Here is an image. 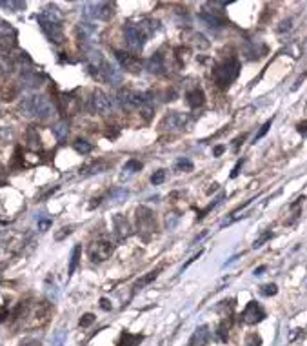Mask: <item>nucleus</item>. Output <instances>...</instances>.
<instances>
[{"label": "nucleus", "instance_id": "dca6fc26", "mask_svg": "<svg viewBox=\"0 0 307 346\" xmlns=\"http://www.w3.org/2000/svg\"><path fill=\"white\" fill-rule=\"evenodd\" d=\"M185 99H187V104H189L191 108H200V106H204V102H206L204 91H202L200 88L189 90L187 91V95H185Z\"/></svg>", "mask_w": 307, "mask_h": 346}, {"label": "nucleus", "instance_id": "a878e982", "mask_svg": "<svg viewBox=\"0 0 307 346\" xmlns=\"http://www.w3.org/2000/svg\"><path fill=\"white\" fill-rule=\"evenodd\" d=\"M276 292H278V288H276V284H273V282H269V284H264V286L260 288V293H262V295H265V297L276 295Z\"/></svg>", "mask_w": 307, "mask_h": 346}, {"label": "nucleus", "instance_id": "9d476101", "mask_svg": "<svg viewBox=\"0 0 307 346\" xmlns=\"http://www.w3.org/2000/svg\"><path fill=\"white\" fill-rule=\"evenodd\" d=\"M264 319H265V312L256 301H251L245 306L244 312H242V321H244L245 325H256V323H260V321Z\"/></svg>", "mask_w": 307, "mask_h": 346}, {"label": "nucleus", "instance_id": "412c9836", "mask_svg": "<svg viewBox=\"0 0 307 346\" xmlns=\"http://www.w3.org/2000/svg\"><path fill=\"white\" fill-rule=\"evenodd\" d=\"M73 148L78 151V153H82V155H85V153H89L91 149H93V146H91L87 140H84V138H77L73 142Z\"/></svg>", "mask_w": 307, "mask_h": 346}, {"label": "nucleus", "instance_id": "58836bf2", "mask_svg": "<svg viewBox=\"0 0 307 346\" xmlns=\"http://www.w3.org/2000/svg\"><path fill=\"white\" fill-rule=\"evenodd\" d=\"M100 306L104 310H111V304H109V301H107V299H100Z\"/></svg>", "mask_w": 307, "mask_h": 346}, {"label": "nucleus", "instance_id": "473e14b6", "mask_svg": "<svg viewBox=\"0 0 307 346\" xmlns=\"http://www.w3.org/2000/svg\"><path fill=\"white\" fill-rule=\"evenodd\" d=\"M113 195H115V201H113V203H122L124 199L127 197V192H126V190H117Z\"/></svg>", "mask_w": 307, "mask_h": 346}, {"label": "nucleus", "instance_id": "2eb2a0df", "mask_svg": "<svg viewBox=\"0 0 307 346\" xmlns=\"http://www.w3.org/2000/svg\"><path fill=\"white\" fill-rule=\"evenodd\" d=\"M209 337H211V332H209V326L202 325L198 326L193 336L189 339V346H206L209 343Z\"/></svg>", "mask_w": 307, "mask_h": 346}, {"label": "nucleus", "instance_id": "2f4dec72", "mask_svg": "<svg viewBox=\"0 0 307 346\" xmlns=\"http://www.w3.org/2000/svg\"><path fill=\"white\" fill-rule=\"evenodd\" d=\"M262 345V339H260L256 334H253V336H249L247 337V341H245V346H260Z\"/></svg>", "mask_w": 307, "mask_h": 346}, {"label": "nucleus", "instance_id": "f03ea898", "mask_svg": "<svg viewBox=\"0 0 307 346\" xmlns=\"http://www.w3.org/2000/svg\"><path fill=\"white\" fill-rule=\"evenodd\" d=\"M238 73H240V62L236 59H229L213 69V80L218 84V88H228L231 82L236 80Z\"/></svg>", "mask_w": 307, "mask_h": 346}, {"label": "nucleus", "instance_id": "9b49d317", "mask_svg": "<svg viewBox=\"0 0 307 346\" xmlns=\"http://www.w3.org/2000/svg\"><path fill=\"white\" fill-rule=\"evenodd\" d=\"M115 57L120 62V66L124 69H127V71H131V73H138L140 68H142V60L135 57V55L124 53V51H115Z\"/></svg>", "mask_w": 307, "mask_h": 346}, {"label": "nucleus", "instance_id": "f257e3e1", "mask_svg": "<svg viewBox=\"0 0 307 346\" xmlns=\"http://www.w3.org/2000/svg\"><path fill=\"white\" fill-rule=\"evenodd\" d=\"M20 112L26 117H38V118H48L53 113V106L51 102L42 95L35 97H26L20 102Z\"/></svg>", "mask_w": 307, "mask_h": 346}, {"label": "nucleus", "instance_id": "bb28decb", "mask_svg": "<svg viewBox=\"0 0 307 346\" xmlns=\"http://www.w3.org/2000/svg\"><path fill=\"white\" fill-rule=\"evenodd\" d=\"M176 170H178V171H191V170H193V162H191L189 159L182 157V159L176 162Z\"/></svg>", "mask_w": 307, "mask_h": 346}, {"label": "nucleus", "instance_id": "c756f323", "mask_svg": "<svg viewBox=\"0 0 307 346\" xmlns=\"http://www.w3.org/2000/svg\"><path fill=\"white\" fill-rule=\"evenodd\" d=\"M93 321H95V315L85 314V315H82V319H80V326H82V328H87L89 325H93Z\"/></svg>", "mask_w": 307, "mask_h": 346}, {"label": "nucleus", "instance_id": "c9c22d12", "mask_svg": "<svg viewBox=\"0 0 307 346\" xmlns=\"http://www.w3.org/2000/svg\"><path fill=\"white\" fill-rule=\"evenodd\" d=\"M224 149H226V146H217V148L213 149V155H215V157H220V155L224 153Z\"/></svg>", "mask_w": 307, "mask_h": 346}, {"label": "nucleus", "instance_id": "f704fd0d", "mask_svg": "<svg viewBox=\"0 0 307 346\" xmlns=\"http://www.w3.org/2000/svg\"><path fill=\"white\" fill-rule=\"evenodd\" d=\"M242 164H244V160H238V162H236V166H234V170L231 171V179H234V177L238 175V171H240V168H242Z\"/></svg>", "mask_w": 307, "mask_h": 346}, {"label": "nucleus", "instance_id": "4468645a", "mask_svg": "<svg viewBox=\"0 0 307 346\" xmlns=\"http://www.w3.org/2000/svg\"><path fill=\"white\" fill-rule=\"evenodd\" d=\"M185 120H187V117H185L184 113L173 112L169 115H165L164 120L160 122V126L165 129H180L185 126Z\"/></svg>", "mask_w": 307, "mask_h": 346}, {"label": "nucleus", "instance_id": "ea45409f", "mask_svg": "<svg viewBox=\"0 0 307 346\" xmlns=\"http://www.w3.org/2000/svg\"><path fill=\"white\" fill-rule=\"evenodd\" d=\"M62 230H64L62 233H57V235H55V237H57V240H60V239H62L64 235H69V233H71V230H69V228H62Z\"/></svg>", "mask_w": 307, "mask_h": 346}, {"label": "nucleus", "instance_id": "79ce46f5", "mask_svg": "<svg viewBox=\"0 0 307 346\" xmlns=\"http://www.w3.org/2000/svg\"><path fill=\"white\" fill-rule=\"evenodd\" d=\"M262 272H265V266H260L254 270V275H262Z\"/></svg>", "mask_w": 307, "mask_h": 346}, {"label": "nucleus", "instance_id": "72a5a7b5", "mask_svg": "<svg viewBox=\"0 0 307 346\" xmlns=\"http://www.w3.org/2000/svg\"><path fill=\"white\" fill-rule=\"evenodd\" d=\"M7 317H9V310H7L5 304H2V306H0V323H4Z\"/></svg>", "mask_w": 307, "mask_h": 346}, {"label": "nucleus", "instance_id": "cd10ccee", "mask_svg": "<svg viewBox=\"0 0 307 346\" xmlns=\"http://www.w3.org/2000/svg\"><path fill=\"white\" fill-rule=\"evenodd\" d=\"M271 237H273V233H271V231H265V233H262L258 239L253 242V248H254V250H256V248H262V246H264L265 242L271 239Z\"/></svg>", "mask_w": 307, "mask_h": 346}, {"label": "nucleus", "instance_id": "1a4fd4ad", "mask_svg": "<svg viewBox=\"0 0 307 346\" xmlns=\"http://www.w3.org/2000/svg\"><path fill=\"white\" fill-rule=\"evenodd\" d=\"M85 15L89 18H98V20H107L113 16V5L109 2H96V4H85L84 5Z\"/></svg>", "mask_w": 307, "mask_h": 346}, {"label": "nucleus", "instance_id": "c85d7f7f", "mask_svg": "<svg viewBox=\"0 0 307 346\" xmlns=\"http://www.w3.org/2000/svg\"><path fill=\"white\" fill-rule=\"evenodd\" d=\"M165 181V170H158V171H154L153 177H151V182H153L154 186H158V184H162V182Z\"/></svg>", "mask_w": 307, "mask_h": 346}, {"label": "nucleus", "instance_id": "7ed1b4c3", "mask_svg": "<svg viewBox=\"0 0 307 346\" xmlns=\"http://www.w3.org/2000/svg\"><path fill=\"white\" fill-rule=\"evenodd\" d=\"M118 102L120 106L126 108V110H142L146 104H148V95L146 93H140V91L135 90H122L118 93Z\"/></svg>", "mask_w": 307, "mask_h": 346}, {"label": "nucleus", "instance_id": "5701e85b", "mask_svg": "<svg viewBox=\"0 0 307 346\" xmlns=\"http://www.w3.org/2000/svg\"><path fill=\"white\" fill-rule=\"evenodd\" d=\"M78 259H80V246H75L73 253H71V261H69V273L68 275H71V273L77 270V266H78Z\"/></svg>", "mask_w": 307, "mask_h": 346}, {"label": "nucleus", "instance_id": "a19ab883", "mask_svg": "<svg viewBox=\"0 0 307 346\" xmlns=\"http://www.w3.org/2000/svg\"><path fill=\"white\" fill-rule=\"evenodd\" d=\"M244 138H245V135H242V137H238V138H236V140H234V144H233V149H238L240 142H242V140H244Z\"/></svg>", "mask_w": 307, "mask_h": 346}, {"label": "nucleus", "instance_id": "a211bd4d", "mask_svg": "<svg viewBox=\"0 0 307 346\" xmlns=\"http://www.w3.org/2000/svg\"><path fill=\"white\" fill-rule=\"evenodd\" d=\"M144 341L142 336H135V334H129V332H124L120 336V341H118L117 346H138Z\"/></svg>", "mask_w": 307, "mask_h": 346}, {"label": "nucleus", "instance_id": "f3484780", "mask_svg": "<svg viewBox=\"0 0 307 346\" xmlns=\"http://www.w3.org/2000/svg\"><path fill=\"white\" fill-rule=\"evenodd\" d=\"M148 69L151 71V73H164L165 64H164V59H162V55H160V53L153 55V57L148 60Z\"/></svg>", "mask_w": 307, "mask_h": 346}, {"label": "nucleus", "instance_id": "b1692460", "mask_svg": "<svg viewBox=\"0 0 307 346\" xmlns=\"http://www.w3.org/2000/svg\"><path fill=\"white\" fill-rule=\"evenodd\" d=\"M140 170H142V162H140V160L131 159L124 164V171H126V173H137V171H140Z\"/></svg>", "mask_w": 307, "mask_h": 346}, {"label": "nucleus", "instance_id": "0eeeda50", "mask_svg": "<svg viewBox=\"0 0 307 346\" xmlns=\"http://www.w3.org/2000/svg\"><path fill=\"white\" fill-rule=\"evenodd\" d=\"M113 251H115V246L111 242L98 240V242H93L89 246V259L93 262H104L113 255Z\"/></svg>", "mask_w": 307, "mask_h": 346}, {"label": "nucleus", "instance_id": "39448f33", "mask_svg": "<svg viewBox=\"0 0 307 346\" xmlns=\"http://www.w3.org/2000/svg\"><path fill=\"white\" fill-rule=\"evenodd\" d=\"M89 108L91 112L100 113V115H106L115 108V99H111L109 95H106L104 91H93V95L89 99Z\"/></svg>", "mask_w": 307, "mask_h": 346}, {"label": "nucleus", "instance_id": "ddd939ff", "mask_svg": "<svg viewBox=\"0 0 307 346\" xmlns=\"http://www.w3.org/2000/svg\"><path fill=\"white\" fill-rule=\"evenodd\" d=\"M202 18V20L206 22L209 27H217V29H220V27L226 26V18H224L222 15H220V11H209V9H202L200 11V15H198Z\"/></svg>", "mask_w": 307, "mask_h": 346}, {"label": "nucleus", "instance_id": "7c9ffc66", "mask_svg": "<svg viewBox=\"0 0 307 346\" xmlns=\"http://www.w3.org/2000/svg\"><path fill=\"white\" fill-rule=\"evenodd\" d=\"M271 122H273V118H271V120H267V122L264 124V126H262V129H260L258 133H256V137H254V142H256V140H260V138L264 137L265 133H267V131H269V128H271Z\"/></svg>", "mask_w": 307, "mask_h": 346}, {"label": "nucleus", "instance_id": "4be33fe9", "mask_svg": "<svg viewBox=\"0 0 307 346\" xmlns=\"http://www.w3.org/2000/svg\"><path fill=\"white\" fill-rule=\"evenodd\" d=\"M158 272H160V270H154V272H149L148 275H144L142 279H138V281L135 282V288L138 290V288H144L146 284H149V282H153L154 279L158 277Z\"/></svg>", "mask_w": 307, "mask_h": 346}, {"label": "nucleus", "instance_id": "393cba45", "mask_svg": "<svg viewBox=\"0 0 307 346\" xmlns=\"http://www.w3.org/2000/svg\"><path fill=\"white\" fill-rule=\"evenodd\" d=\"M228 330H229V323H228V321H222V323H220V326H218V332H217L218 339H220L222 343L228 341Z\"/></svg>", "mask_w": 307, "mask_h": 346}, {"label": "nucleus", "instance_id": "423d86ee", "mask_svg": "<svg viewBox=\"0 0 307 346\" xmlns=\"http://www.w3.org/2000/svg\"><path fill=\"white\" fill-rule=\"evenodd\" d=\"M37 22L40 29L44 31V35L51 40V42H62V26H60V22H53V20H48V18H44L42 15H37Z\"/></svg>", "mask_w": 307, "mask_h": 346}, {"label": "nucleus", "instance_id": "f8f14e48", "mask_svg": "<svg viewBox=\"0 0 307 346\" xmlns=\"http://www.w3.org/2000/svg\"><path fill=\"white\" fill-rule=\"evenodd\" d=\"M182 38H184L187 44H191V46H195V48H198V49H207V48H209V40H207L202 33L195 31V29H185L184 35H182Z\"/></svg>", "mask_w": 307, "mask_h": 346}, {"label": "nucleus", "instance_id": "6e6552de", "mask_svg": "<svg viewBox=\"0 0 307 346\" xmlns=\"http://www.w3.org/2000/svg\"><path fill=\"white\" fill-rule=\"evenodd\" d=\"M49 317V304L48 303H38L35 304L29 312H27V328H35V326H42Z\"/></svg>", "mask_w": 307, "mask_h": 346}, {"label": "nucleus", "instance_id": "aec40b11", "mask_svg": "<svg viewBox=\"0 0 307 346\" xmlns=\"http://www.w3.org/2000/svg\"><path fill=\"white\" fill-rule=\"evenodd\" d=\"M53 135L57 137V140H66L69 135V126L66 120H60L53 126Z\"/></svg>", "mask_w": 307, "mask_h": 346}, {"label": "nucleus", "instance_id": "6ab92c4d", "mask_svg": "<svg viewBox=\"0 0 307 346\" xmlns=\"http://www.w3.org/2000/svg\"><path fill=\"white\" fill-rule=\"evenodd\" d=\"M115 228H117L120 237H127V235L131 233V226L127 223V219L122 217V215H117V217H115Z\"/></svg>", "mask_w": 307, "mask_h": 346}, {"label": "nucleus", "instance_id": "20e7f679", "mask_svg": "<svg viewBox=\"0 0 307 346\" xmlns=\"http://www.w3.org/2000/svg\"><path fill=\"white\" fill-rule=\"evenodd\" d=\"M124 38H126V44L127 48L131 49V51H140L144 48V44H146V35L144 31L140 29V26H135V24H127L124 27Z\"/></svg>", "mask_w": 307, "mask_h": 346}, {"label": "nucleus", "instance_id": "4c0bfd02", "mask_svg": "<svg viewBox=\"0 0 307 346\" xmlns=\"http://www.w3.org/2000/svg\"><path fill=\"white\" fill-rule=\"evenodd\" d=\"M49 224H51V221H40V223H38V230H48L49 228Z\"/></svg>", "mask_w": 307, "mask_h": 346}, {"label": "nucleus", "instance_id": "e433bc0d", "mask_svg": "<svg viewBox=\"0 0 307 346\" xmlns=\"http://www.w3.org/2000/svg\"><path fill=\"white\" fill-rule=\"evenodd\" d=\"M298 131L304 135V137H307V122H302V124H298Z\"/></svg>", "mask_w": 307, "mask_h": 346}]
</instances>
